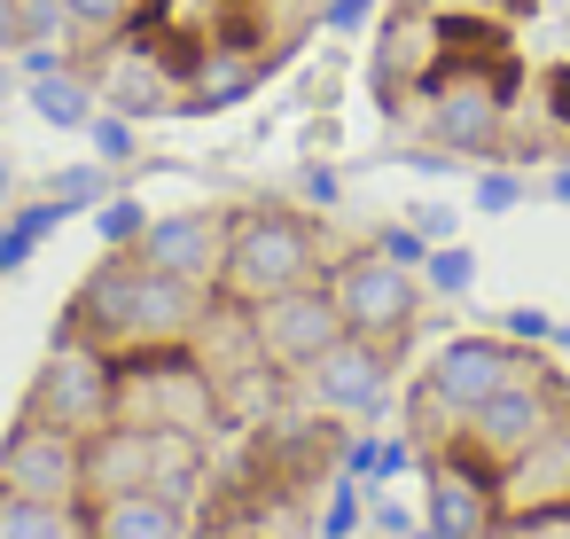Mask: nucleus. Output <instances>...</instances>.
<instances>
[{
    "label": "nucleus",
    "instance_id": "f257e3e1",
    "mask_svg": "<svg viewBox=\"0 0 570 539\" xmlns=\"http://www.w3.org/2000/svg\"><path fill=\"white\" fill-rule=\"evenodd\" d=\"M204 321H212V290L173 282V274L141 266L134 251H110V258L79 282L71 313H63V329H71V336H87V344H102L110 360L196 344V336H204Z\"/></svg>",
    "mask_w": 570,
    "mask_h": 539
},
{
    "label": "nucleus",
    "instance_id": "f03ea898",
    "mask_svg": "<svg viewBox=\"0 0 570 539\" xmlns=\"http://www.w3.org/2000/svg\"><path fill=\"white\" fill-rule=\"evenodd\" d=\"M328 274V243L305 212L289 204H243L227 212V251H219V297L243 313V305H266L282 290H305Z\"/></svg>",
    "mask_w": 570,
    "mask_h": 539
},
{
    "label": "nucleus",
    "instance_id": "7ed1b4c3",
    "mask_svg": "<svg viewBox=\"0 0 570 539\" xmlns=\"http://www.w3.org/2000/svg\"><path fill=\"white\" fill-rule=\"evenodd\" d=\"M118 422L173 430V438H204L219 422V383H212V367L188 344L134 352V360H118Z\"/></svg>",
    "mask_w": 570,
    "mask_h": 539
},
{
    "label": "nucleus",
    "instance_id": "20e7f679",
    "mask_svg": "<svg viewBox=\"0 0 570 539\" xmlns=\"http://www.w3.org/2000/svg\"><path fill=\"white\" fill-rule=\"evenodd\" d=\"M562 414L570 399L547 383V367H515L476 414H461V430H469V453H484L492 469H523L562 438Z\"/></svg>",
    "mask_w": 570,
    "mask_h": 539
},
{
    "label": "nucleus",
    "instance_id": "39448f33",
    "mask_svg": "<svg viewBox=\"0 0 570 539\" xmlns=\"http://www.w3.org/2000/svg\"><path fill=\"white\" fill-rule=\"evenodd\" d=\"M515 367H531L508 336H445V352L430 360V375H422V391H414V445H445L438 438V422H461V414H476Z\"/></svg>",
    "mask_w": 570,
    "mask_h": 539
},
{
    "label": "nucleus",
    "instance_id": "423d86ee",
    "mask_svg": "<svg viewBox=\"0 0 570 539\" xmlns=\"http://www.w3.org/2000/svg\"><path fill=\"white\" fill-rule=\"evenodd\" d=\"M24 414L95 438L102 422H118V360L102 344H87V336L56 329V344H48V360H40L32 391H24Z\"/></svg>",
    "mask_w": 570,
    "mask_h": 539
},
{
    "label": "nucleus",
    "instance_id": "0eeeda50",
    "mask_svg": "<svg viewBox=\"0 0 570 539\" xmlns=\"http://www.w3.org/2000/svg\"><path fill=\"white\" fill-rule=\"evenodd\" d=\"M321 282H328L344 329H352V336H375V344H391V352H399V344L414 336V321H422V274H414V266H391L375 243L352 251V258H336Z\"/></svg>",
    "mask_w": 570,
    "mask_h": 539
},
{
    "label": "nucleus",
    "instance_id": "6e6552de",
    "mask_svg": "<svg viewBox=\"0 0 570 539\" xmlns=\"http://www.w3.org/2000/svg\"><path fill=\"white\" fill-rule=\"evenodd\" d=\"M422 492H430L422 523L438 539H492L500 531V469L484 453H469V445L422 453Z\"/></svg>",
    "mask_w": 570,
    "mask_h": 539
},
{
    "label": "nucleus",
    "instance_id": "1a4fd4ad",
    "mask_svg": "<svg viewBox=\"0 0 570 539\" xmlns=\"http://www.w3.org/2000/svg\"><path fill=\"white\" fill-rule=\"evenodd\" d=\"M243 321H250V352L266 367H282V375H297L305 360H321L344 336V313H336L328 282H305V290H282L266 305H243Z\"/></svg>",
    "mask_w": 570,
    "mask_h": 539
},
{
    "label": "nucleus",
    "instance_id": "9d476101",
    "mask_svg": "<svg viewBox=\"0 0 570 539\" xmlns=\"http://www.w3.org/2000/svg\"><path fill=\"white\" fill-rule=\"evenodd\" d=\"M0 492L24 500H87V438L63 422L24 414L9 438H0Z\"/></svg>",
    "mask_w": 570,
    "mask_h": 539
},
{
    "label": "nucleus",
    "instance_id": "9b49d317",
    "mask_svg": "<svg viewBox=\"0 0 570 539\" xmlns=\"http://www.w3.org/2000/svg\"><path fill=\"white\" fill-rule=\"evenodd\" d=\"M391 360H399L391 344L344 329L321 360L297 367V391H305L313 414H383V406H391Z\"/></svg>",
    "mask_w": 570,
    "mask_h": 539
},
{
    "label": "nucleus",
    "instance_id": "f8f14e48",
    "mask_svg": "<svg viewBox=\"0 0 570 539\" xmlns=\"http://www.w3.org/2000/svg\"><path fill=\"white\" fill-rule=\"evenodd\" d=\"M500 118H508V87L492 71H453V63L430 71V110H422L430 141H445L453 157H484L500 141Z\"/></svg>",
    "mask_w": 570,
    "mask_h": 539
},
{
    "label": "nucleus",
    "instance_id": "ddd939ff",
    "mask_svg": "<svg viewBox=\"0 0 570 539\" xmlns=\"http://www.w3.org/2000/svg\"><path fill=\"white\" fill-rule=\"evenodd\" d=\"M219 251H227V212H165V219H149L141 243H134L141 266H157V274H173V282H196V290L219 282Z\"/></svg>",
    "mask_w": 570,
    "mask_h": 539
},
{
    "label": "nucleus",
    "instance_id": "4468645a",
    "mask_svg": "<svg viewBox=\"0 0 570 539\" xmlns=\"http://www.w3.org/2000/svg\"><path fill=\"white\" fill-rule=\"evenodd\" d=\"M95 539H188V508L157 484L95 500Z\"/></svg>",
    "mask_w": 570,
    "mask_h": 539
},
{
    "label": "nucleus",
    "instance_id": "2eb2a0df",
    "mask_svg": "<svg viewBox=\"0 0 570 539\" xmlns=\"http://www.w3.org/2000/svg\"><path fill=\"white\" fill-rule=\"evenodd\" d=\"M0 539H95V508L87 500H24V492H0Z\"/></svg>",
    "mask_w": 570,
    "mask_h": 539
},
{
    "label": "nucleus",
    "instance_id": "dca6fc26",
    "mask_svg": "<svg viewBox=\"0 0 570 539\" xmlns=\"http://www.w3.org/2000/svg\"><path fill=\"white\" fill-rule=\"evenodd\" d=\"M71 212L56 204V196H40V204H9V219H0V274H24L32 258H40V243L63 227Z\"/></svg>",
    "mask_w": 570,
    "mask_h": 539
},
{
    "label": "nucleus",
    "instance_id": "f3484780",
    "mask_svg": "<svg viewBox=\"0 0 570 539\" xmlns=\"http://www.w3.org/2000/svg\"><path fill=\"white\" fill-rule=\"evenodd\" d=\"M24 102H32L56 134H87V118H95V87H87V79H71V71L24 79Z\"/></svg>",
    "mask_w": 570,
    "mask_h": 539
},
{
    "label": "nucleus",
    "instance_id": "a211bd4d",
    "mask_svg": "<svg viewBox=\"0 0 570 539\" xmlns=\"http://www.w3.org/2000/svg\"><path fill=\"white\" fill-rule=\"evenodd\" d=\"M414 461H422L414 438H352V445H344V477H360V484H391V477H406Z\"/></svg>",
    "mask_w": 570,
    "mask_h": 539
},
{
    "label": "nucleus",
    "instance_id": "6ab92c4d",
    "mask_svg": "<svg viewBox=\"0 0 570 539\" xmlns=\"http://www.w3.org/2000/svg\"><path fill=\"white\" fill-rule=\"evenodd\" d=\"M180 95L157 79V63H134V71H110V110H126L134 126L149 118V110H173Z\"/></svg>",
    "mask_w": 570,
    "mask_h": 539
},
{
    "label": "nucleus",
    "instance_id": "aec40b11",
    "mask_svg": "<svg viewBox=\"0 0 570 539\" xmlns=\"http://www.w3.org/2000/svg\"><path fill=\"white\" fill-rule=\"evenodd\" d=\"M258 71H266V63H250V56H219V63H212V79H204L196 95H180V102H188V110H227L235 95H250V87H258Z\"/></svg>",
    "mask_w": 570,
    "mask_h": 539
},
{
    "label": "nucleus",
    "instance_id": "412c9836",
    "mask_svg": "<svg viewBox=\"0 0 570 539\" xmlns=\"http://www.w3.org/2000/svg\"><path fill=\"white\" fill-rule=\"evenodd\" d=\"M134 17H141V0H63V24L79 40H118Z\"/></svg>",
    "mask_w": 570,
    "mask_h": 539
},
{
    "label": "nucleus",
    "instance_id": "4be33fe9",
    "mask_svg": "<svg viewBox=\"0 0 570 539\" xmlns=\"http://www.w3.org/2000/svg\"><path fill=\"white\" fill-rule=\"evenodd\" d=\"M87 141H95V165H110V173H126V165L141 157V134H134L126 110H95V118H87Z\"/></svg>",
    "mask_w": 570,
    "mask_h": 539
},
{
    "label": "nucleus",
    "instance_id": "5701e85b",
    "mask_svg": "<svg viewBox=\"0 0 570 539\" xmlns=\"http://www.w3.org/2000/svg\"><path fill=\"white\" fill-rule=\"evenodd\" d=\"M141 227H149V212H141L134 196H118V188H110V196L95 204V235H102V251H134V243H141Z\"/></svg>",
    "mask_w": 570,
    "mask_h": 539
},
{
    "label": "nucleus",
    "instance_id": "b1692460",
    "mask_svg": "<svg viewBox=\"0 0 570 539\" xmlns=\"http://www.w3.org/2000/svg\"><path fill=\"white\" fill-rule=\"evenodd\" d=\"M422 282H430L438 297H469V290H476V251H461V243H438V251L422 258Z\"/></svg>",
    "mask_w": 570,
    "mask_h": 539
},
{
    "label": "nucleus",
    "instance_id": "393cba45",
    "mask_svg": "<svg viewBox=\"0 0 570 539\" xmlns=\"http://www.w3.org/2000/svg\"><path fill=\"white\" fill-rule=\"evenodd\" d=\"M360 523H367V484H360V477H336V492H328V508H321L313 531H321V539H352Z\"/></svg>",
    "mask_w": 570,
    "mask_h": 539
},
{
    "label": "nucleus",
    "instance_id": "a878e982",
    "mask_svg": "<svg viewBox=\"0 0 570 539\" xmlns=\"http://www.w3.org/2000/svg\"><path fill=\"white\" fill-rule=\"evenodd\" d=\"M48 196H56L63 212H95V204L110 196V165H71V173L48 180Z\"/></svg>",
    "mask_w": 570,
    "mask_h": 539
},
{
    "label": "nucleus",
    "instance_id": "bb28decb",
    "mask_svg": "<svg viewBox=\"0 0 570 539\" xmlns=\"http://www.w3.org/2000/svg\"><path fill=\"white\" fill-rule=\"evenodd\" d=\"M375 251H383V258H391V266H414V274H422V258H430V251H438V243H430V235H422V227H414V219H391V227H383V235H375Z\"/></svg>",
    "mask_w": 570,
    "mask_h": 539
},
{
    "label": "nucleus",
    "instance_id": "cd10ccee",
    "mask_svg": "<svg viewBox=\"0 0 570 539\" xmlns=\"http://www.w3.org/2000/svg\"><path fill=\"white\" fill-rule=\"evenodd\" d=\"M523 204V173H476V212L484 219H508Z\"/></svg>",
    "mask_w": 570,
    "mask_h": 539
},
{
    "label": "nucleus",
    "instance_id": "c85d7f7f",
    "mask_svg": "<svg viewBox=\"0 0 570 539\" xmlns=\"http://www.w3.org/2000/svg\"><path fill=\"white\" fill-rule=\"evenodd\" d=\"M492 539H570V508H531V516L500 523Z\"/></svg>",
    "mask_w": 570,
    "mask_h": 539
},
{
    "label": "nucleus",
    "instance_id": "c756f323",
    "mask_svg": "<svg viewBox=\"0 0 570 539\" xmlns=\"http://www.w3.org/2000/svg\"><path fill=\"white\" fill-rule=\"evenodd\" d=\"M500 329H508V344H547V336H554V313H539V305H508Z\"/></svg>",
    "mask_w": 570,
    "mask_h": 539
},
{
    "label": "nucleus",
    "instance_id": "7c9ffc66",
    "mask_svg": "<svg viewBox=\"0 0 570 539\" xmlns=\"http://www.w3.org/2000/svg\"><path fill=\"white\" fill-rule=\"evenodd\" d=\"M297 196H305V204H321V212H328V204H344L336 165H305V173H297Z\"/></svg>",
    "mask_w": 570,
    "mask_h": 539
},
{
    "label": "nucleus",
    "instance_id": "2f4dec72",
    "mask_svg": "<svg viewBox=\"0 0 570 539\" xmlns=\"http://www.w3.org/2000/svg\"><path fill=\"white\" fill-rule=\"evenodd\" d=\"M367 17H375V0H321V24L328 32H360Z\"/></svg>",
    "mask_w": 570,
    "mask_h": 539
},
{
    "label": "nucleus",
    "instance_id": "473e14b6",
    "mask_svg": "<svg viewBox=\"0 0 570 539\" xmlns=\"http://www.w3.org/2000/svg\"><path fill=\"white\" fill-rule=\"evenodd\" d=\"M414 227L430 243H453V204H414Z\"/></svg>",
    "mask_w": 570,
    "mask_h": 539
},
{
    "label": "nucleus",
    "instance_id": "72a5a7b5",
    "mask_svg": "<svg viewBox=\"0 0 570 539\" xmlns=\"http://www.w3.org/2000/svg\"><path fill=\"white\" fill-rule=\"evenodd\" d=\"M24 48V0H0V56Z\"/></svg>",
    "mask_w": 570,
    "mask_h": 539
},
{
    "label": "nucleus",
    "instance_id": "f704fd0d",
    "mask_svg": "<svg viewBox=\"0 0 570 539\" xmlns=\"http://www.w3.org/2000/svg\"><path fill=\"white\" fill-rule=\"evenodd\" d=\"M9 204H17V157L0 149V212H9Z\"/></svg>",
    "mask_w": 570,
    "mask_h": 539
},
{
    "label": "nucleus",
    "instance_id": "c9c22d12",
    "mask_svg": "<svg viewBox=\"0 0 570 539\" xmlns=\"http://www.w3.org/2000/svg\"><path fill=\"white\" fill-rule=\"evenodd\" d=\"M554 118L570 126V71H554Z\"/></svg>",
    "mask_w": 570,
    "mask_h": 539
},
{
    "label": "nucleus",
    "instance_id": "e433bc0d",
    "mask_svg": "<svg viewBox=\"0 0 570 539\" xmlns=\"http://www.w3.org/2000/svg\"><path fill=\"white\" fill-rule=\"evenodd\" d=\"M547 196H554V204L570 212V165H554V180H547Z\"/></svg>",
    "mask_w": 570,
    "mask_h": 539
},
{
    "label": "nucleus",
    "instance_id": "4c0bfd02",
    "mask_svg": "<svg viewBox=\"0 0 570 539\" xmlns=\"http://www.w3.org/2000/svg\"><path fill=\"white\" fill-rule=\"evenodd\" d=\"M9 95H17V71H9V56H0V118H9Z\"/></svg>",
    "mask_w": 570,
    "mask_h": 539
}]
</instances>
